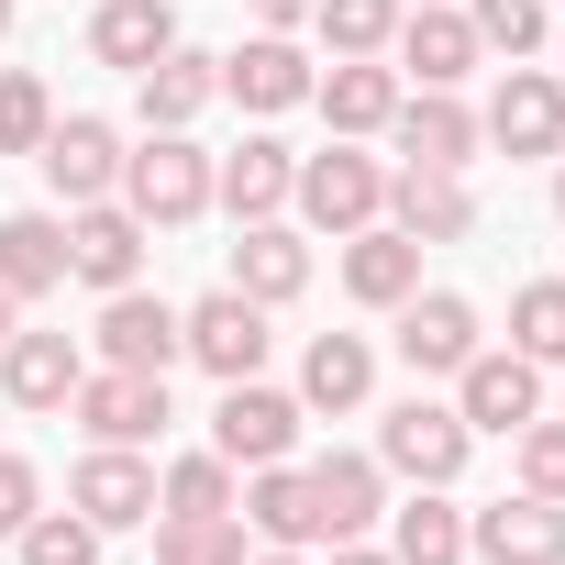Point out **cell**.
I'll use <instances>...</instances> for the list:
<instances>
[{
    "label": "cell",
    "instance_id": "1",
    "mask_svg": "<svg viewBox=\"0 0 565 565\" xmlns=\"http://www.w3.org/2000/svg\"><path fill=\"white\" fill-rule=\"evenodd\" d=\"M122 211H134V222H200V211H211V156H200L189 134H145V145L122 156Z\"/></svg>",
    "mask_w": 565,
    "mask_h": 565
},
{
    "label": "cell",
    "instance_id": "2",
    "mask_svg": "<svg viewBox=\"0 0 565 565\" xmlns=\"http://www.w3.org/2000/svg\"><path fill=\"white\" fill-rule=\"evenodd\" d=\"M289 444H300V399L289 388H255V377L222 388V411H211V455L222 466H289Z\"/></svg>",
    "mask_w": 565,
    "mask_h": 565
},
{
    "label": "cell",
    "instance_id": "3",
    "mask_svg": "<svg viewBox=\"0 0 565 565\" xmlns=\"http://www.w3.org/2000/svg\"><path fill=\"white\" fill-rule=\"evenodd\" d=\"M289 200H300L322 233H366V222L388 211V167H377V156H355V145H333V156H311V167L289 178Z\"/></svg>",
    "mask_w": 565,
    "mask_h": 565
},
{
    "label": "cell",
    "instance_id": "4",
    "mask_svg": "<svg viewBox=\"0 0 565 565\" xmlns=\"http://www.w3.org/2000/svg\"><path fill=\"white\" fill-rule=\"evenodd\" d=\"M532 411H543V366H532L521 344H510V355L477 344V355L455 366V422H466V433H521Z\"/></svg>",
    "mask_w": 565,
    "mask_h": 565
},
{
    "label": "cell",
    "instance_id": "5",
    "mask_svg": "<svg viewBox=\"0 0 565 565\" xmlns=\"http://www.w3.org/2000/svg\"><path fill=\"white\" fill-rule=\"evenodd\" d=\"M34 167H45V189H56L67 211H89V200H111V189H122V134H111V122H89V111H67V122L34 145Z\"/></svg>",
    "mask_w": 565,
    "mask_h": 565
},
{
    "label": "cell",
    "instance_id": "6",
    "mask_svg": "<svg viewBox=\"0 0 565 565\" xmlns=\"http://www.w3.org/2000/svg\"><path fill=\"white\" fill-rule=\"evenodd\" d=\"M178 333H189V355H200L222 388H233V377H255V366H266V344H277V333H266V300H244V289H211L200 311H178Z\"/></svg>",
    "mask_w": 565,
    "mask_h": 565
},
{
    "label": "cell",
    "instance_id": "7",
    "mask_svg": "<svg viewBox=\"0 0 565 565\" xmlns=\"http://www.w3.org/2000/svg\"><path fill=\"white\" fill-rule=\"evenodd\" d=\"M466 444H477V433H466L444 399H399V411L377 422V455H388L399 477H422V488H455V477H466Z\"/></svg>",
    "mask_w": 565,
    "mask_h": 565
},
{
    "label": "cell",
    "instance_id": "8",
    "mask_svg": "<svg viewBox=\"0 0 565 565\" xmlns=\"http://www.w3.org/2000/svg\"><path fill=\"white\" fill-rule=\"evenodd\" d=\"M67 411L89 422V444H156L167 433V377H134V366H100L67 388Z\"/></svg>",
    "mask_w": 565,
    "mask_h": 565
},
{
    "label": "cell",
    "instance_id": "9",
    "mask_svg": "<svg viewBox=\"0 0 565 565\" xmlns=\"http://www.w3.org/2000/svg\"><path fill=\"white\" fill-rule=\"evenodd\" d=\"M477 134H488V145H510V156H565V78H543V67H510Z\"/></svg>",
    "mask_w": 565,
    "mask_h": 565
},
{
    "label": "cell",
    "instance_id": "10",
    "mask_svg": "<svg viewBox=\"0 0 565 565\" xmlns=\"http://www.w3.org/2000/svg\"><path fill=\"white\" fill-rule=\"evenodd\" d=\"M466 554H488V565H565V499H499V510H477L466 521Z\"/></svg>",
    "mask_w": 565,
    "mask_h": 565
},
{
    "label": "cell",
    "instance_id": "11",
    "mask_svg": "<svg viewBox=\"0 0 565 565\" xmlns=\"http://www.w3.org/2000/svg\"><path fill=\"white\" fill-rule=\"evenodd\" d=\"M399 355H411V377H455V366L477 355V300L411 289V300H399Z\"/></svg>",
    "mask_w": 565,
    "mask_h": 565
},
{
    "label": "cell",
    "instance_id": "12",
    "mask_svg": "<svg viewBox=\"0 0 565 565\" xmlns=\"http://www.w3.org/2000/svg\"><path fill=\"white\" fill-rule=\"evenodd\" d=\"M67 277H89L100 300H111V289H134V277H145V222H134V211H111V200H89V211L67 222Z\"/></svg>",
    "mask_w": 565,
    "mask_h": 565
},
{
    "label": "cell",
    "instance_id": "13",
    "mask_svg": "<svg viewBox=\"0 0 565 565\" xmlns=\"http://www.w3.org/2000/svg\"><path fill=\"white\" fill-rule=\"evenodd\" d=\"M100 355H111V366H134V377H167V366L189 355V333H178V311H167V300L111 289V311H100Z\"/></svg>",
    "mask_w": 565,
    "mask_h": 565
},
{
    "label": "cell",
    "instance_id": "14",
    "mask_svg": "<svg viewBox=\"0 0 565 565\" xmlns=\"http://www.w3.org/2000/svg\"><path fill=\"white\" fill-rule=\"evenodd\" d=\"M78 521H100V532H134V521H156V466L134 455V444H100L89 466H78Z\"/></svg>",
    "mask_w": 565,
    "mask_h": 565
},
{
    "label": "cell",
    "instance_id": "15",
    "mask_svg": "<svg viewBox=\"0 0 565 565\" xmlns=\"http://www.w3.org/2000/svg\"><path fill=\"white\" fill-rule=\"evenodd\" d=\"M289 178H300V156L277 145V134H244L222 167H211V200L233 211V222H277V200H289Z\"/></svg>",
    "mask_w": 565,
    "mask_h": 565
},
{
    "label": "cell",
    "instance_id": "16",
    "mask_svg": "<svg viewBox=\"0 0 565 565\" xmlns=\"http://www.w3.org/2000/svg\"><path fill=\"white\" fill-rule=\"evenodd\" d=\"M211 89H222V56H189V45H167L156 67H134V100H145V134H189V122L211 111Z\"/></svg>",
    "mask_w": 565,
    "mask_h": 565
},
{
    "label": "cell",
    "instance_id": "17",
    "mask_svg": "<svg viewBox=\"0 0 565 565\" xmlns=\"http://www.w3.org/2000/svg\"><path fill=\"white\" fill-rule=\"evenodd\" d=\"M388 211H399L411 244H466V233H477V200H466L455 167H399V178H388Z\"/></svg>",
    "mask_w": 565,
    "mask_h": 565
},
{
    "label": "cell",
    "instance_id": "18",
    "mask_svg": "<svg viewBox=\"0 0 565 565\" xmlns=\"http://www.w3.org/2000/svg\"><path fill=\"white\" fill-rule=\"evenodd\" d=\"M222 89H233L244 111H300V100H311V56H300L289 34H255V45L222 56Z\"/></svg>",
    "mask_w": 565,
    "mask_h": 565
},
{
    "label": "cell",
    "instance_id": "19",
    "mask_svg": "<svg viewBox=\"0 0 565 565\" xmlns=\"http://www.w3.org/2000/svg\"><path fill=\"white\" fill-rule=\"evenodd\" d=\"M344 289H355L366 311H399V300L422 289V244H411L399 222H366V233H344Z\"/></svg>",
    "mask_w": 565,
    "mask_h": 565
},
{
    "label": "cell",
    "instance_id": "20",
    "mask_svg": "<svg viewBox=\"0 0 565 565\" xmlns=\"http://www.w3.org/2000/svg\"><path fill=\"white\" fill-rule=\"evenodd\" d=\"M388 45H399V67H411L422 89H455V78L488 56V45H477V23H466V12H444V0H422V12H411Z\"/></svg>",
    "mask_w": 565,
    "mask_h": 565
},
{
    "label": "cell",
    "instance_id": "21",
    "mask_svg": "<svg viewBox=\"0 0 565 565\" xmlns=\"http://www.w3.org/2000/svg\"><path fill=\"white\" fill-rule=\"evenodd\" d=\"M233 289L266 300V311L300 300V289H311V244H300L289 222H244V244H233Z\"/></svg>",
    "mask_w": 565,
    "mask_h": 565
},
{
    "label": "cell",
    "instance_id": "22",
    "mask_svg": "<svg viewBox=\"0 0 565 565\" xmlns=\"http://www.w3.org/2000/svg\"><path fill=\"white\" fill-rule=\"evenodd\" d=\"M78 377L89 366H78L67 333H12V344H0V388H12V411H67Z\"/></svg>",
    "mask_w": 565,
    "mask_h": 565
},
{
    "label": "cell",
    "instance_id": "23",
    "mask_svg": "<svg viewBox=\"0 0 565 565\" xmlns=\"http://www.w3.org/2000/svg\"><path fill=\"white\" fill-rule=\"evenodd\" d=\"M0 289H12V300L67 289V222L56 211H12V222H0Z\"/></svg>",
    "mask_w": 565,
    "mask_h": 565
},
{
    "label": "cell",
    "instance_id": "24",
    "mask_svg": "<svg viewBox=\"0 0 565 565\" xmlns=\"http://www.w3.org/2000/svg\"><path fill=\"white\" fill-rule=\"evenodd\" d=\"M388 122H399V156H411V167H455V178H466V156H477V111H466L455 89H422V100H399Z\"/></svg>",
    "mask_w": 565,
    "mask_h": 565
},
{
    "label": "cell",
    "instance_id": "25",
    "mask_svg": "<svg viewBox=\"0 0 565 565\" xmlns=\"http://www.w3.org/2000/svg\"><path fill=\"white\" fill-rule=\"evenodd\" d=\"M178 45V12H167V0H100V12H89V56L100 67H156Z\"/></svg>",
    "mask_w": 565,
    "mask_h": 565
},
{
    "label": "cell",
    "instance_id": "26",
    "mask_svg": "<svg viewBox=\"0 0 565 565\" xmlns=\"http://www.w3.org/2000/svg\"><path fill=\"white\" fill-rule=\"evenodd\" d=\"M311 100H322L333 134H377V122L399 111V78H388L377 56H333V78H311Z\"/></svg>",
    "mask_w": 565,
    "mask_h": 565
},
{
    "label": "cell",
    "instance_id": "27",
    "mask_svg": "<svg viewBox=\"0 0 565 565\" xmlns=\"http://www.w3.org/2000/svg\"><path fill=\"white\" fill-rule=\"evenodd\" d=\"M366 388H377V344L366 333H322L300 355V411H355Z\"/></svg>",
    "mask_w": 565,
    "mask_h": 565
},
{
    "label": "cell",
    "instance_id": "28",
    "mask_svg": "<svg viewBox=\"0 0 565 565\" xmlns=\"http://www.w3.org/2000/svg\"><path fill=\"white\" fill-rule=\"evenodd\" d=\"M244 521L266 532V543H333L322 532V499H311V477H289V466H255V488H244Z\"/></svg>",
    "mask_w": 565,
    "mask_h": 565
},
{
    "label": "cell",
    "instance_id": "29",
    "mask_svg": "<svg viewBox=\"0 0 565 565\" xmlns=\"http://www.w3.org/2000/svg\"><path fill=\"white\" fill-rule=\"evenodd\" d=\"M311 499H322V532H333V543H355V532L388 510L377 455H322V466H311Z\"/></svg>",
    "mask_w": 565,
    "mask_h": 565
},
{
    "label": "cell",
    "instance_id": "30",
    "mask_svg": "<svg viewBox=\"0 0 565 565\" xmlns=\"http://www.w3.org/2000/svg\"><path fill=\"white\" fill-rule=\"evenodd\" d=\"M388 554H399V565H466V510H444V499L422 488L411 510H388Z\"/></svg>",
    "mask_w": 565,
    "mask_h": 565
},
{
    "label": "cell",
    "instance_id": "31",
    "mask_svg": "<svg viewBox=\"0 0 565 565\" xmlns=\"http://www.w3.org/2000/svg\"><path fill=\"white\" fill-rule=\"evenodd\" d=\"M156 565H244V510H167Z\"/></svg>",
    "mask_w": 565,
    "mask_h": 565
},
{
    "label": "cell",
    "instance_id": "32",
    "mask_svg": "<svg viewBox=\"0 0 565 565\" xmlns=\"http://www.w3.org/2000/svg\"><path fill=\"white\" fill-rule=\"evenodd\" d=\"M510 344L532 366H565V277H532V289L510 300Z\"/></svg>",
    "mask_w": 565,
    "mask_h": 565
},
{
    "label": "cell",
    "instance_id": "33",
    "mask_svg": "<svg viewBox=\"0 0 565 565\" xmlns=\"http://www.w3.org/2000/svg\"><path fill=\"white\" fill-rule=\"evenodd\" d=\"M311 23H322L333 56H377L399 34V0H311Z\"/></svg>",
    "mask_w": 565,
    "mask_h": 565
},
{
    "label": "cell",
    "instance_id": "34",
    "mask_svg": "<svg viewBox=\"0 0 565 565\" xmlns=\"http://www.w3.org/2000/svg\"><path fill=\"white\" fill-rule=\"evenodd\" d=\"M45 134H56V100H45L34 67H12V78H0V156H34Z\"/></svg>",
    "mask_w": 565,
    "mask_h": 565
},
{
    "label": "cell",
    "instance_id": "35",
    "mask_svg": "<svg viewBox=\"0 0 565 565\" xmlns=\"http://www.w3.org/2000/svg\"><path fill=\"white\" fill-rule=\"evenodd\" d=\"M12 543H23V565H100V521H67V510H34Z\"/></svg>",
    "mask_w": 565,
    "mask_h": 565
},
{
    "label": "cell",
    "instance_id": "36",
    "mask_svg": "<svg viewBox=\"0 0 565 565\" xmlns=\"http://www.w3.org/2000/svg\"><path fill=\"white\" fill-rule=\"evenodd\" d=\"M156 510H233V466L222 455H178L156 477Z\"/></svg>",
    "mask_w": 565,
    "mask_h": 565
},
{
    "label": "cell",
    "instance_id": "37",
    "mask_svg": "<svg viewBox=\"0 0 565 565\" xmlns=\"http://www.w3.org/2000/svg\"><path fill=\"white\" fill-rule=\"evenodd\" d=\"M510 444H521V488H532V499H565V422H543V411H532Z\"/></svg>",
    "mask_w": 565,
    "mask_h": 565
},
{
    "label": "cell",
    "instance_id": "38",
    "mask_svg": "<svg viewBox=\"0 0 565 565\" xmlns=\"http://www.w3.org/2000/svg\"><path fill=\"white\" fill-rule=\"evenodd\" d=\"M477 45H499V56H532L543 45V0H477Z\"/></svg>",
    "mask_w": 565,
    "mask_h": 565
},
{
    "label": "cell",
    "instance_id": "39",
    "mask_svg": "<svg viewBox=\"0 0 565 565\" xmlns=\"http://www.w3.org/2000/svg\"><path fill=\"white\" fill-rule=\"evenodd\" d=\"M34 510H45V477H34L23 455H0V532H23Z\"/></svg>",
    "mask_w": 565,
    "mask_h": 565
},
{
    "label": "cell",
    "instance_id": "40",
    "mask_svg": "<svg viewBox=\"0 0 565 565\" xmlns=\"http://www.w3.org/2000/svg\"><path fill=\"white\" fill-rule=\"evenodd\" d=\"M266 12V34H289V23H311V0H255Z\"/></svg>",
    "mask_w": 565,
    "mask_h": 565
},
{
    "label": "cell",
    "instance_id": "41",
    "mask_svg": "<svg viewBox=\"0 0 565 565\" xmlns=\"http://www.w3.org/2000/svg\"><path fill=\"white\" fill-rule=\"evenodd\" d=\"M333 565H399V554H366V543H333Z\"/></svg>",
    "mask_w": 565,
    "mask_h": 565
},
{
    "label": "cell",
    "instance_id": "42",
    "mask_svg": "<svg viewBox=\"0 0 565 565\" xmlns=\"http://www.w3.org/2000/svg\"><path fill=\"white\" fill-rule=\"evenodd\" d=\"M12 311H23V300H12V289H0V344H12V333H23V322H12Z\"/></svg>",
    "mask_w": 565,
    "mask_h": 565
},
{
    "label": "cell",
    "instance_id": "43",
    "mask_svg": "<svg viewBox=\"0 0 565 565\" xmlns=\"http://www.w3.org/2000/svg\"><path fill=\"white\" fill-rule=\"evenodd\" d=\"M244 565H300V554H289V543H277V554H244Z\"/></svg>",
    "mask_w": 565,
    "mask_h": 565
},
{
    "label": "cell",
    "instance_id": "44",
    "mask_svg": "<svg viewBox=\"0 0 565 565\" xmlns=\"http://www.w3.org/2000/svg\"><path fill=\"white\" fill-rule=\"evenodd\" d=\"M554 211H565V167H554Z\"/></svg>",
    "mask_w": 565,
    "mask_h": 565
},
{
    "label": "cell",
    "instance_id": "45",
    "mask_svg": "<svg viewBox=\"0 0 565 565\" xmlns=\"http://www.w3.org/2000/svg\"><path fill=\"white\" fill-rule=\"evenodd\" d=\"M0 34H12V0H0Z\"/></svg>",
    "mask_w": 565,
    "mask_h": 565
}]
</instances>
